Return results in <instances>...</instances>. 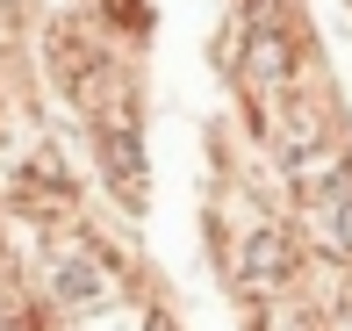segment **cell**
Listing matches in <instances>:
<instances>
[{
    "instance_id": "8992f818",
    "label": "cell",
    "mask_w": 352,
    "mask_h": 331,
    "mask_svg": "<svg viewBox=\"0 0 352 331\" xmlns=\"http://www.w3.org/2000/svg\"><path fill=\"white\" fill-rule=\"evenodd\" d=\"M245 331H316V324L302 317V303H280V295H259V303H252V317H245Z\"/></svg>"
},
{
    "instance_id": "7a4b0ae2",
    "label": "cell",
    "mask_w": 352,
    "mask_h": 331,
    "mask_svg": "<svg viewBox=\"0 0 352 331\" xmlns=\"http://www.w3.org/2000/svg\"><path fill=\"white\" fill-rule=\"evenodd\" d=\"M51 58H58V80H65V94H72L79 108L116 116V108H108V94H116V65H108L79 29H58V36H51Z\"/></svg>"
},
{
    "instance_id": "3957f363",
    "label": "cell",
    "mask_w": 352,
    "mask_h": 331,
    "mask_svg": "<svg viewBox=\"0 0 352 331\" xmlns=\"http://www.w3.org/2000/svg\"><path fill=\"white\" fill-rule=\"evenodd\" d=\"M8 187H14V209H22V216H43V224L72 216V173H65V159H58L51 145L29 151V166H14Z\"/></svg>"
},
{
    "instance_id": "30bf717a",
    "label": "cell",
    "mask_w": 352,
    "mask_h": 331,
    "mask_svg": "<svg viewBox=\"0 0 352 331\" xmlns=\"http://www.w3.org/2000/svg\"><path fill=\"white\" fill-rule=\"evenodd\" d=\"M8 8H14V0H8Z\"/></svg>"
},
{
    "instance_id": "ba28073f",
    "label": "cell",
    "mask_w": 352,
    "mask_h": 331,
    "mask_svg": "<svg viewBox=\"0 0 352 331\" xmlns=\"http://www.w3.org/2000/svg\"><path fill=\"white\" fill-rule=\"evenodd\" d=\"M0 331H22V317H14V303H0Z\"/></svg>"
},
{
    "instance_id": "277c9868",
    "label": "cell",
    "mask_w": 352,
    "mask_h": 331,
    "mask_svg": "<svg viewBox=\"0 0 352 331\" xmlns=\"http://www.w3.org/2000/svg\"><path fill=\"white\" fill-rule=\"evenodd\" d=\"M309 231H316V245L331 259H352V166L324 173L309 187Z\"/></svg>"
},
{
    "instance_id": "6da1fadb",
    "label": "cell",
    "mask_w": 352,
    "mask_h": 331,
    "mask_svg": "<svg viewBox=\"0 0 352 331\" xmlns=\"http://www.w3.org/2000/svg\"><path fill=\"white\" fill-rule=\"evenodd\" d=\"M295 266H302V245L287 238L274 216L245 209V231H237V281H245V288H287Z\"/></svg>"
},
{
    "instance_id": "52a82bcc",
    "label": "cell",
    "mask_w": 352,
    "mask_h": 331,
    "mask_svg": "<svg viewBox=\"0 0 352 331\" xmlns=\"http://www.w3.org/2000/svg\"><path fill=\"white\" fill-rule=\"evenodd\" d=\"M108 8H116V22H130V29L151 22V8H144V0H108Z\"/></svg>"
},
{
    "instance_id": "5b68a950",
    "label": "cell",
    "mask_w": 352,
    "mask_h": 331,
    "mask_svg": "<svg viewBox=\"0 0 352 331\" xmlns=\"http://www.w3.org/2000/svg\"><path fill=\"white\" fill-rule=\"evenodd\" d=\"M58 295L79 310H94V303H116L122 295V274H116V259H101L94 245H72L65 259H58Z\"/></svg>"
},
{
    "instance_id": "9c48e42d",
    "label": "cell",
    "mask_w": 352,
    "mask_h": 331,
    "mask_svg": "<svg viewBox=\"0 0 352 331\" xmlns=\"http://www.w3.org/2000/svg\"><path fill=\"white\" fill-rule=\"evenodd\" d=\"M8 22H14V8H8V0H0V36H8Z\"/></svg>"
}]
</instances>
